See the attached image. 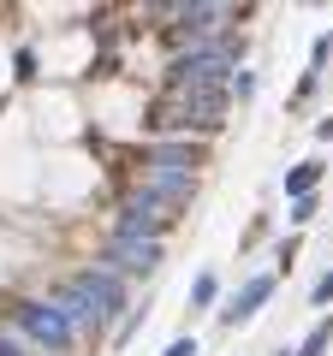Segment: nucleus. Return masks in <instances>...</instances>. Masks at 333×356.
<instances>
[{
  "label": "nucleus",
  "mask_w": 333,
  "mask_h": 356,
  "mask_svg": "<svg viewBox=\"0 0 333 356\" xmlns=\"http://www.w3.org/2000/svg\"><path fill=\"white\" fill-rule=\"evenodd\" d=\"M232 77H238L232 42L203 48V54H179V60L166 65V89L173 95H232Z\"/></svg>",
  "instance_id": "f257e3e1"
},
{
  "label": "nucleus",
  "mask_w": 333,
  "mask_h": 356,
  "mask_svg": "<svg viewBox=\"0 0 333 356\" xmlns=\"http://www.w3.org/2000/svg\"><path fill=\"white\" fill-rule=\"evenodd\" d=\"M191 184H196V149H185V143L149 149V161H143V191H149L155 202H166L179 214V208L191 202Z\"/></svg>",
  "instance_id": "f03ea898"
},
{
  "label": "nucleus",
  "mask_w": 333,
  "mask_h": 356,
  "mask_svg": "<svg viewBox=\"0 0 333 356\" xmlns=\"http://www.w3.org/2000/svg\"><path fill=\"white\" fill-rule=\"evenodd\" d=\"M220 113H226V95H173L166 89V102H155V113L143 119L149 131H220Z\"/></svg>",
  "instance_id": "7ed1b4c3"
},
{
  "label": "nucleus",
  "mask_w": 333,
  "mask_h": 356,
  "mask_svg": "<svg viewBox=\"0 0 333 356\" xmlns=\"http://www.w3.org/2000/svg\"><path fill=\"white\" fill-rule=\"evenodd\" d=\"M173 18H179V30H173V42H191V54H203V48H220L226 42V18H232V6H173Z\"/></svg>",
  "instance_id": "20e7f679"
},
{
  "label": "nucleus",
  "mask_w": 333,
  "mask_h": 356,
  "mask_svg": "<svg viewBox=\"0 0 333 356\" xmlns=\"http://www.w3.org/2000/svg\"><path fill=\"white\" fill-rule=\"evenodd\" d=\"M13 315H18V327H24L36 344H48V350H65V344H72V332H77L72 321L54 309V297H48V303H42V297H24Z\"/></svg>",
  "instance_id": "39448f33"
},
{
  "label": "nucleus",
  "mask_w": 333,
  "mask_h": 356,
  "mask_svg": "<svg viewBox=\"0 0 333 356\" xmlns=\"http://www.w3.org/2000/svg\"><path fill=\"white\" fill-rule=\"evenodd\" d=\"M173 220L179 214H173L166 202H155L149 191H131L125 202H119V238H155V232L173 226Z\"/></svg>",
  "instance_id": "423d86ee"
},
{
  "label": "nucleus",
  "mask_w": 333,
  "mask_h": 356,
  "mask_svg": "<svg viewBox=\"0 0 333 356\" xmlns=\"http://www.w3.org/2000/svg\"><path fill=\"white\" fill-rule=\"evenodd\" d=\"M95 267L119 273V280H125V273H155V267H161V243H155V238H114Z\"/></svg>",
  "instance_id": "0eeeda50"
},
{
  "label": "nucleus",
  "mask_w": 333,
  "mask_h": 356,
  "mask_svg": "<svg viewBox=\"0 0 333 356\" xmlns=\"http://www.w3.org/2000/svg\"><path fill=\"white\" fill-rule=\"evenodd\" d=\"M77 285L90 291V303H95V315H102V321H114L119 309H125V280H119V273H107V267H84V273H77Z\"/></svg>",
  "instance_id": "6e6552de"
},
{
  "label": "nucleus",
  "mask_w": 333,
  "mask_h": 356,
  "mask_svg": "<svg viewBox=\"0 0 333 356\" xmlns=\"http://www.w3.org/2000/svg\"><path fill=\"white\" fill-rule=\"evenodd\" d=\"M268 291H274V280H268V273H256V280H250V285H244V291L232 297L226 309H220V321H226V327H238V321H250V315H256L262 303H268Z\"/></svg>",
  "instance_id": "1a4fd4ad"
},
{
  "label": "nucleus",
  "mask_w": 333,
  "mask_h": 356,
  "mask_svg": "<svg viewBox=\"0 0 333 356\" xmlns=\"http://www.w3.org/2000/svg\"><path fill=\"white\" fill-rule=\"evenodd\" d=\"M54 309H60L65 321H72V327H102V315H95V303H90V291H84V285H60V291H54Z\"/></svg>",
  "instance_id": "9d476101"
},
{
  "label": "nucleus",
  "mask_w": 333,
  "mask_h": 356,
  "mask_svg": "<svg viewBox=\"0 0 333 356\" xmlns=\"http://www.w3.org/2000/svg\"><path fill=\"white\" fill-rule=\"evenodd\" d=\"M316 178H321V161H304V166H292V172H286V196H292V202H304V196L316 191Z\"/></svg>",
  "instance_id": "9b49d317"
},
{
  "label": "nucleus",
  "mask_w": 333,
  "mask_h": 356,
  "mask_svg": "<svg viewBox=\"0 0 333 356\" xmlns=\"http://www.w3.org/2000/svg\"><path fill=\"white\" fill-rule=\"evenodd\" d=\"M327 344H333V321H316V332H309V339L297 344V356H321Z\"/></svg>",
  "instance_id": "f8f14e48"
},
{
  "label": "nucleus",
  "mask_w": 333,
  "mask_h": 356,
  "mask_svg": "<svg viewBox=\"0 0 333 356\" xmlns=\"http://www.w3.org/2000/svg\"><path fill=\"white\" fill-rule=\"evenodd\" d=\"M191 303L203 309V303H215V273H196V285H191Z\"/></svg>",
  "instance_id": "ddd939ff"
},
{
  "label": "nucleus",
  "mask_w": 333,
  "mask_h": 356,
  "mask_svg": "<svg viewBox=\"0 0 333 356\" xmlns=\"http://www.w3.org/2000/svg\"><path fill=\"white\" fill-rule=\"evenodd\" d=\"M166 356H196V339H173V344H166Z\"/></svg>",
  "instance_id": "4468645a"
},
{
  "label": "nucleus",
  "mask_w": 333,
  "mask_h": 356,
  "mask_svg": "<svg viewBox=\"0 0 333 356\" xmlns=\"http://www.w3.org/2000/svg\"><path fill=\"white\" fill-rule=\"evenodd\" d=\"M0 356H24V344H18L13 332H0Z\"/></svg>",
  "instance_id": "2eb2a0df"
},
{
  "label": "nucleus",
  "mask_w": 333,
  "mask_h": 356,
  "mask_svg": "<svg viewBox=\"0 0 333 356\" xmlns=\"http://www.w3.org/2000/svg\"><path fill=\"white\" fill-rule=\"evenodd\" d=\"M316 303H333V273H327V280H316Z\"/></svg>",
  "instance_id": "dca6fc26"
}]
</instances>
